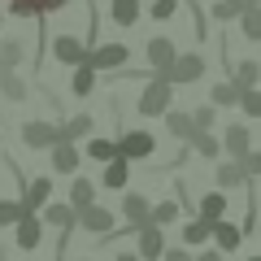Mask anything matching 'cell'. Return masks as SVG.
Masks as SVG:
<instances>
[{
    "mask_svg": "<svg viewBox=\"0 0 261 261\" xmlns=\"http://www.w3.org/2000/svg\"><path fill=\"white\" fill-rule=\"evenodd\" d=\"M0 96H5V100H13V105L27 100V83L18 79V70H0Z\"/></svg>",
    "mask_w": 261,
    "mask_h": 261,
    "instance_id": "25",
    "label": "cell"
},
{
    "mask_svg": "<svg viewBox=\"0 0 261 261\" xmlns=\"http://www.w3.org/2000/svg\"><path fill=\"white\" fill-rule=\"evenodd\" d=\"M161 79H166L170 87H178V83H200V79H205V57H200V53H178Z\"/></svg>",
    "mask_w": 261,
    "mask_h": 261,
    "instance_id": "2",
    "label": "cell"
},
{
    "mask_svg": "<svg viewBox=\"0 0 261 261\" xmlns=\"http://www.w3.org/2000/svg\"><path fill=\"white\" fill-rule=\"evenodd\" d=\"M240 5H244V9H252V5H257V0H240Z\"/></svg>",
    "mask_w": 261,
    "mask_h": 261,
    "instance_id": "44",
    "label": "cell"
},
{
    "mask_svg": "<svg viewBox=\"0 0 261 261\" xmlns=\"http://www.w3.org/2000/svg\"><path fill=\"white\" fill-rule=\"evenodd\" d=\"M161 261H192V248H170V244H166Z\"/></svg>",
    "mask_w": 261,
    "mask_h": 261,
    "instance_id": "41",
    "label": "cell"
},
{
    "mask_svg": "<svg viewBox=\"0 0 261 261\" xmlns=\"http://www.w3.org/2000/svg\"><path fill=\"white\" fill-rule=\"evenodd\" d=\"M18 214H22L18 200H0V226H13V222H18Z\"/></svg>",
    "mask_w": 261,
    "mask_h": 261,
    "instance_id": "40",
    "label": "cell"
},
{
    "mask_svg": "<svg viewBox=\"0 0 261 261\" xmlns=\"http://www.w3.org/2000/svg\"><path fill=\"white\" fill-rule=\"evenodd\" d=\"M22 57H27V48H22V39H5L0 44V70H18Z\"/></svg>",
    "mask_w": 261,
    "mask_h": 261,
    "instance_id": "29",
    "label": "cell"
},
{
    "mask_svg": "<svg viewBox=\"0 0 261 261\" xmlns=\"http://www.w3.org/2000/svg\"><path fill=\"white\" fill-rule=\"evenodd\" d=\"M105 187H113V192H122V187L130 183V161L126 157H113V161H105V178H100Z\"/></svg>",
    "mask_w": 261,
    "mask_h": 261,
    "instance_id": "19",
    "label": "cell"
},
{
    "mask_svg": "<svg viewBox=\"0 0 261 261\" xmlns=\"http://www.w3.org/2000/svg\"><path fill=\"white\" fill-rule=\"evenodd\" d=\"M61 140V130H57V122H22V144L27 148H35V152H48L53 144Z\"/></svg>",
    "mask_w": 261,
    "mask_h": 261,
    "instance_id": "6",
    "label": "cell"
},
{
    "mask_svg": "<svg viewBox=\"0 0 261 261\" xmlns=\"http://www.w3.org/2000/svg\"><path fill=\"white\" fill-rule=\"evenodd\" d=\"M70 0H9L13 18H48V13H61Z\"/></svg>",
    "mask_w": 261,
    "mask_h": 261,
    "instance_id": "11",
    "label": "cell"
},
{
    "mask_svg": "<svg viewBox=\"0 0 261 261\" xmlns=\"http://www.w3.org/2000/svg\"><path fill=\"white\" fill-rule=\"evenodd\" d=\"M87 157H96V161H113V157H118V144L105 140V135H92V140H87Z\"/></svg>",
    "mask_w": 261,
    "mask_h": 261,
    "instance_id": "33",
    "label": "cell"
},
{
    "mask_svg": "<svg viewBox=\"0 0 261 261\" xmlns=\"http://www.w3.org/2000/svg\"><path fill=\"white\" fill-rule=\"evenodd\" d=\"M209 226H214L209 218H200V214H196L192 222L183 226V248H200V244H209Z\"/></svg>",
    "mask_w": 261,
    "mask_h": 261,
    "instance_id": "24",
    "label": "cell"
},
{
    "mask_svg": "<svg viewBox=\"0 0 261 261\" xmlns=\"http://www.w3.org/2000/svg\"><path fill=\"white\" fill-rule=\"evenodd\" d=\"M231 83L240 87V92H244V87H257V83H261V65H257V61H240V65H235V79H231Z\"/></svg>",
    "mask_w": 261,
    "mask_h": 261,
    "instance_id": "30",
    "label": "cell"
},
{
    "mask_svg": "<svg viewBox=\"0 0 261 261\" xmlns=\"http://www.w3.org/2000/svg\"><path fill=\"white\" fill-rule=\"evenodd\" d=\"M57 130H61V140H70V144H74V140H83V135H92V113H79V118L61 122Z\"/></svg>",
    "mask_w": 261,
    "mask_h": 261,
    "instance_id": "27",
    "label": "cell"
},
{
    "mask_svg": "<svg viewBox=\"0 0 261 261\" xmlns=\"http://www.w3.org/2000/svg\"><path fill=\"white\" fill-rule=\"evenodd\" d=\"M53 57H57V61H65L70 70H74V65H83V61H87V44H83L79 35H57V39H53Z\"/></svg>",
    "mask_w": 261,
    "mask_h": 261,
    "instance_id": "12",
    "label": "cell"
},
{
    "mask_svg": "<svg viewBox=\"0 0 261 261\" xmlns=\"http://www.w3.org/2000/svg\"><path fill=\"white\" fill-rule=\"evenodd\" d=\"M240 27H244V39H261V9H240Z\"/></svg>",
    "mask_w": 261,
    "mask_h": 261,
    "instance_id": "36",
    "label": "cell"
},
{
    "mask_svg": "<svg viewBox=\"0 0 261 261\" xmlns=\"http://www.w3.org/2000/svg\"><path fill=\"white\" fill-rule=\"evenodd\" d=\"M39 222L57 226V231H70V226H74V209H70V205H61V200H48V205L39 209Z\"/></svg>",
    "mask_w": 261,
    "mask_h": 261,
    "instance_id": "17",
    "label": "cell"
},
{
    "mask_svg": "<svg viewBox=\"0 0 261 261\" xmlns=\"http://www.w3.org/2000/svg\"><path fill=\"white\" fill-rule=\"evenodd\" d=\"M152 18H157V22H170V18H174V13H178V0H152Z\"/></svg>",
    "mask_w": 261,
    "mask_h": 261,
    "instance_id": "39",
    "label": "cell"
},
{
    "mask_svg": "<svg viewBox=\"0 0 261 261\" xmlns=\"http://www.w3.org/2000/svg\"><path fill=\"white\" fill-rule=\"evenodd\" d=\"M113 144H118V157H126V161H148L157 152V140L148 130H122Z\"/></svg>",
    "mask_w": 261,
    "mask_h": 261,
    "instance_id": "3",
    "label": "cell"
},
{
    "mask_svg": "<svg viewBox=\"0 0 261 261\" xmlns=\"http://www.w3.org/2000/svg\"><path fill=\"white\" fill-rule=\"evenodd\" d=\"M126 44H96V48H87V65H92L96 74L100 70H126Z\"/></svg>",
    "mask_w": 261,
    "mask_h": 261,
    "instance_id": "5",
    "label": "cell"
},
{
    "mask_svg": "<svg viewBox=\"0 0 261 261\" xmlns=\"http://www.w3.org/2000/svg\"><path fill=\"white\" fill-rule=\"evenodd\" d=\"M170 100H174V87H170L161 74H148V83H144L135 109H140V118H161V113L170 109Z\"/></svg>",
    "mask_w": 261,
    "mask_h": 261,
    "instance_id": "1",
    "label": "cell"
},
{
    "mask_svg": "<svg viewBox=\"0 0 261 261\" xmlns=\"http://www.w3.org/2000/svg\"><path fill=\"white\" fill-rule=\"evenodd\" d=\"M192 113V130H214L218 126V109L214 105H200V109H187Z\"/></svg>",
    "mask_w": 261,
    "mask_h": 261,
    "instance_id": "35",
    "label": "cell"
},
{
    "mask_svg": "<svg viewBox=\"0 0 261 261\" xmlns=\"http://www.w3.org/2000/svg\"><path fill=\"white\" fill-rule=\"evenodd\" d=\"M235 100H240V87L235 83H214V92H209V105L214 109H231Z\"/></svg>",
    "mask_w": 261,
    "mask_h": 261,
    "instance_id": "31",
    "label": "cell"
},
{
    "mask_svg": "<svg viewBox=\"0 0 261 261\" xmlns=\"http://www.w3.org/2000/svg\"><path fill=\"white\" fill-rule=\"evenodd\" d=\"M214 183L222 187V192H231V187H240V183H248V178H244V170L235 166V161H222V166H218V174H214Z\"/></svg>",
    "mask_w": 261,
    "mask_h": 261,
    "instance_id": "28",
    "label": "cell"
},
{
    "mask_svg": "<svg viewBox=\"0 0 261 261\" xmlns=\"http://www.w3.org/2000/svg\"><path fill=\"white\" fill-rule=\"evenodd\" d=\"M87 205H96V183L92 178H74V183H70V209H87Z\"/></svg>",
    "mask_w": 261,
    "mask_h": 261,
    "instance_id": "23",
    "label": "cell"
},
{
    "mask_svg": "<svg viewBox=\"0 0 261 261\" xmlns=\"http://www.w3.org/2000/svg\"><path fill=\"white\" fill-rule=\"evenodd\" d=\"M187 148H196L200 157H209V161L222 157V144H218L214 130H192V135H187Z\"/></svg>",
    "mask_w": 261,
    "mask_h": 261,
    "instance_id": "20",
    "label": "cell"
},
{
    "mask_svg": "<svg viewBox=\"0 0 261 261\" xmlns=\"http://www.w3.org/2000/svg\"><path fill=\"white\" fill-rule=\"evenodd\" d=\"M109 18H113V27H135L140 22V0H109Z\"/></svg>",
    "mask_w": 261,
    "mask_h": 261,
    "instance_id": "18",
    "label": "cell"
},
{
    "mask_svg": "<svg viewBox=\"0 0 261 261\" xmlns=\"http://www.w3.org/2000/svg\"><path fill=\"white\" fill-rule=\"evenodd\" d=\"M148 209H152L148 196L126 192V196H122V226H130V231H135V226H144V222H148Z\"/></svg>",
    "mask_w": 261,
    "mask_h": 261,
    "instance_id": "14",
    "label": "cell"
},
{
    "mask_svg": "<svg viewBox=\"0 0 261 261\" xmlns=\"http://www.w3.org/2000/svg\"><path fill=\"white\" fill-rule=\"evenodd\" d=\"M79 261H92V257H79Z\"/></svg>",
    "mask_w": 261,
    "mask_h": 261,
    "instance_id": "45",
    "label": "cell"
},
{
    "mask_svg": "<svg viewBox=\"0 0 261 261\" xmlns=\"http://www.w3.org/2000/svg\"><path fill=\"white\" fill-rule=\"evenodd\" d=\"M209 240H214V244H218V252L226 257V252H235V248L244 244V231H240L235 222H226V218H218V222L209 226Z\"/></svg>",
    "mask_w": 261,
    "mask_h": 261,
    "instance_id": "15",
    "label": "cell"
},
{
    "mask_svg": "<svg viewBox=\"0 0 261 261\" xmlns=\"http://www.w3.org/2000/svg\"><path fill=\"white\" fill-rule=\"evenodd\" d=\"M192 261H226V257H222V252H218V248H214V252H196V257H192Z\"/></svg>",
    "mask_w": 261,
    "mask_h": 261,
    "instance_id": "42",
    "label": "cell"
},
{
    "mask_svg": "<svg viewBox=\"0 0 261 261\" xmlns=\"http://www.w3.org/2000/svg\"><path fill=\"white\" fill-rule=\"evenodd\" d=\"M144 53H148L152 74H166V70H170V61L178 57V48H174V39H170V35H152L148 44H144Z\"/></svg>",
    "mask_w": 261,
    "mask_h": 261,
    "instance_id": "9",
    "label": "cell"
},
{
    "mask_svg": "<svg viewBox=\"0 0 261 261\" xmlns=\"http://www.w3.org/2000/svg\"><path fill=\"white\" fill-rule=\"evenodd\" d=\"M13 240H18L22 252H35L39 240H44V222H39V214H27V209H22L18 222H13Z\"/></svg>",
    "mask_w": 261,
    "mask_h": 261,
    "instance_id": "7",
    "label": "cell"
},
{
    "mask_svg": "<svg viewBox=\"0 0 261 261\" xmlns=\"http://www.w3.org/2000/svg\"><path fill=\"white\" fill-rule=\"evenodd\" d=\"M70 92H74L79 96V100H87V96H92L96 92V70H92V65H74V74H70Z\"/></svg>",
    "mask_w": 261,
    "mask_h": 261,
    "instance_id": "21",
    "label": "cell"
},
{
    "mask_svg": "<svg viewBox=\"0 0 261 261\" xmlns=\"http://www.w3.org/2000/svg\"><path fill=\"white\" fill-rule=\"evenodd\" d=\"M135 235H140V252H135V257H140V261H161V252H166V235H161V226L144 222V226H135Z\"/></svg>",
    "mask_w": 261,
    "mask_h": 261,
    "instance_id": "10",
    "label": "cell"
},
{
    "mask_svg": "<svg viewBox=\"0 0 261 261\" xmlns=\"http://www.w3.org/2000/svg\"><path fill=\"white\" fill-rule=\"evenodd\" d=\"M48 200H53V174H39V178H31V183H22V200L18 205L27 209V214H39Z\"/></svg>",
    "mask_w": 261,
    "mask_h": 261,
    "instance_id": "8",
    "label": "cell"
},
{
    "mask_svg": "<svg viewBox=\"0 0 261 261\" xmlns=\"http://www.w3.org/2000/svg\"><path fill=\"white\" fill-rule=\"evenodd\" d=\"M74 226H79V231H87V235H109L113 226H118V214L105 209V205H87V209H79V214H74Z\"/></svg>",
    "mask_w": 261,
    "mask_h": 261,
    "instance_id": "4",
    "label": "cell"
},
{
    "mask_svg": "<svg viewBox=\"0 0 261 261\" xmlns=\"http://www.w3.org/2000/svg\"><path fill=\"white\" fill-rule=\"evenodd\" d=\"M161 118H166V130L174 135V140H187V135H192V113L187 109H174V105H170Z\"/></svg>",
    "mask_w": 261,
    "mask_h": 261,
    "instance_id": "22",
    "label": "cell"
},
{
    "mask_svg": "<svg viewBox=\"0 0 261 261\" xmlns=\"http://www.w3.org/2000/svg\"><path fill=\"white\" fill-rule=\"evenodd\" d=\"M0 22H5V13H0Z\"/></svg>",
    "mask_w": 261,
    "mask_h": 261,
    "instance_id": "47",
    "label": "cell"
},
{
    "mask_svg": "<svg viewBox=\"0 0 261 261\" xmlns=\"http://www.w3.org/2000/svg\"><path fill=\"white\" fill-rule=\"evenodd\" d=\"M48 152H53V174H74L79 170V148L70 140H57Z\"/></svg>",
    "mask_w": 261,
    "mask_h": 261,
    "instance_id": "16",
    "label": "cell"
},
{
    "mask_svg": "<svg viewBox=\"0 0 261 261\" xmlns=\"http://www.w3.org/2000/svg\"><path fill=\"white\" fill-rule=\"evenodd\" d=\"M196 214H200V218H209V222L226 218V192H209V196H200V205H196Z\"/></svg>",
    "mask_w": 261,
    "mask_h": 261,
    "instance_id": "26",
    "label": "cell"
},
{
    "mask_svg": "<svg viewBox=\"0 0 261 261\" xmlns=\"http://www.w3.org/2000/svg\"><path fill=\"white\" fill-rule=\"evenodd\" d=\"M248 261H261V257H248Z\"/></svg>",
    "mask_w": 261,
    "mask_h": 261,
    "instance_id": "46",
    "label": "cell"
},
{
    "mask_svg": "<svg viewBox=\"0 0 261 261\" xmlns=\"http://www.w3.org/2000/svg\"><path fill=\"white\" fill-rule=\"evenodd\" d=\"M240 9H244L240 0H214V5H209V18H214V22H235Z\"/></svg>",
    "mask_w": 261,
    "mask_h": 261,
    "instance_id": "34",
    "label": "cell"
},
{
    "mask_svg": "<svg viewBox=\"0 0 261 261\" xmlns=\"http://www.w3.org/2000/svg\"><path fill=\"white\" fill-rule=\"evenodd\" d=\"M113 261H140V257H135V252H118Z\"/></svg>",
    "mask_w": 261,
    "mask_h": 261,
    "instance_id": "43",
    "label": "cell"
},
{
    "mask_svg": "<svg viewBox=\"0 0 261 261\" xmlns=\"http://www.w3.org/2000/svg\"><path fill=\"white\" fill-rule=\"evenodd\" d=\"M235 105L244 109V118H261V92H257V87H244Z\"/></svg>",
    "mask_w": 261,
    "mask_h": 261,
    "instance_id": "37",
    "label": "cell"
},
{
    "mask_svg": "<svg viewBox=\"0 0 261 261\" xmlns=\"http://www.w3.org/2000/svg\"><path fill=\"white\" fill-rule=\"evenodd\" d=\"M235 166L244 170V178H257V174H261V152H252V148H248L240 161H235Z\"/></svg>",
    "mask_w": 261,
    "mask_h": 261,
    "instance_id": "38",
    "label": "cell"
},
{
    "mask_svg": "<svg viewBox=\"0 0 261 261\" xmlns=\"http://www.w3.org/2000/svg\"><path fill=\"white\" fill-rule=\"evenodd\" d=\"M218 144H222V152H226V157H231V161H240L244 152L252 148V130L244 126V122H231V126H226V135H222V140H218Z\"/></svg>",
    "mask_w": 261,
    "mask_h": 261,
    "instance_id": "13",
    "label": "cell"
},
{
    "mask_svg": "<svg viewBox=\"0 0 261 261\" xmlns=\"http://www.w3.org/2000/svg\"><path fill=\"white\" fill-rule=\"evenodd\" d=\"M178 209H183L178 200H161V205L148 209V222H152V226H170V222L178 218Z\"/></svg>",
    "mask_w": 261,
    "mask_h": 261,
    "instance_id": "32",
    "label": "cell"
}]
</instances>
